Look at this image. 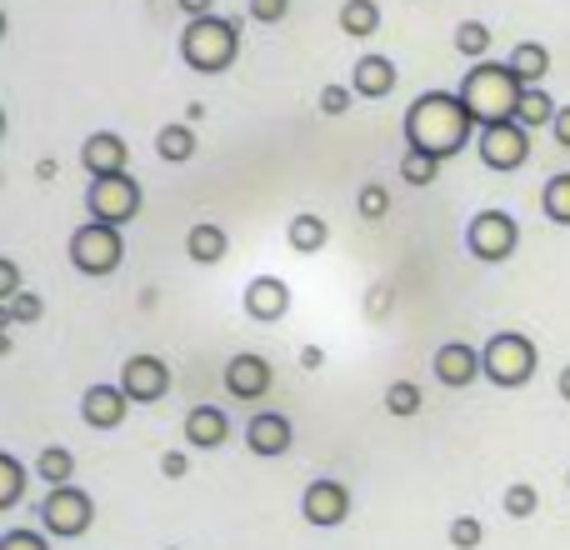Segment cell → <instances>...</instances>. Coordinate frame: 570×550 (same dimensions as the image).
<instances>
[{"label":"cell","instance_id":"5bb4252c","mask_svg":"<svg viewBox=\"0 0 570 550\" xmlns=\"http://www.w3.org/2000/svg\"><path fill=\"white\" fill-rule=\"evenodd\" d=\"M295 445V425L291 415L281 411H261L256 421H246V451L261 455V461H276V455H285Z\"/></svg>","mask_w":570,"mask_h":550},{"label":"cell","instance_id":"603a6c76","mask_svg":"<svg viewBox=\"0 0 570 550\" xmlns=\"http://www.w3.org/2000/svg\"><path fill=\"white\" fill-rule=\"evenodd\" d=\"M156 156L170 160V166H186V160L196 156V126H186V120H170V126H160Z\"/></svg>","mask_w":570,"mask_h":550},{"label":"cell","instance_id":"8d00e7d4","mask_svg":"<svg viewBox=\"0 0 570 550\" xmlns=\"http://www.w3.org/2000/svg\"><path fill=\"white\" fill-rule=\"evenodd\" d=\"M0 550H50V536H46V531H26V526H16V531L0 536Z\"/></svg>","mask_w":570,"mask_h":550},{"label":"cell","instance_id":"d590c367","mask_svg":"<svg viewBox=\"0 0 570 550\" xmlns=\"http://www.w3.org/2000/svg\"><path fill=\"white\" fill-rule=\"evenodd\" d=\"M246 10L256 26H281V20L291 16V0H246Z\"/></svg>","mask_w":570,"mask_h":550},{"label":"cell","instance_id":"ba28073f","mask_svg":"<svg viewBox=\"0 0 570 550\" xmlns=\"http://www.w3.org/2000/svg\"><path fill=\"white\" fill-rule=\"evenodd\" d=\"M96 521V501H90L80 485H56V491L40 501V531L50 541H80Z\"/></svg>","mask_w":570,"mask_h":550},{"label":"cell","instance_id":"ab89813d","mask_svg":"<svg viewBox=\"0 0 570 550\" xmlns=\"http://www.w3.org/2000/svg\"><path fill=\"white\" fill-rule=\"evenodd\" d=\"M186 471H190L186 451H166V455H160V475H166V481H180Z\"/></svg>","mask_w":570,"mask_h":550},{"label":"cell","instance_id":"3957f363","mask_svg":"<svg viewBox=\"0 0 570 550\" xmlns=\"http://www.w3.org/2000/svg\"><path fill=\"white\" fill-rule=\"evenodd\" d=\"M236 50H240V26L226 16H200L180 30V60H186L190 70H200V76L230 70Z\"/></svg>","mask_w":570,"mask_h":550},{"label":"cell","instance_id":"7bdbcfd3","mask_svg":"<svg viewBox=\"0 0 570 550\" xmlns=\"http://www.w3.org/2000/svg\"><path fill=\"white\" fill-rule=\"evenodd\" d=\"M556 391H561V401L570 405V365H566V371H561V375H556Z\"/></svg>","mask_w":570,"mask_h":550},{"label":"cell","instance_id":"ac0fdd59","mask_svg":"<svg viewBox=\"0 0 570 550\" xmlns=\"http://www.w3.org/2000/svg\"><path fill=\"white\" fill-rule=\"evenodd\" d=\"M395 80H401V70L391 66V56H361L351 70V90L361 100H385L395 90Z\"/></svg>","mask_w":570,"mask_h":550},{"label":"cell","instance_id":"e575fe53","mask_svg":"<svg viewBox=\"0 0 570 550\" xmlns=\"http://www.w3.org/2000/svg\"><path fill=\"white\" fill-rule=\"evenodd\" d=\"M481 541H485V526L475 521V515H455L451 521V546L455 550H475Z\"/></svg>","mask_w":570,"mask_h":550},{"label":"cell","instance_id":"5b68a950","mask_svg":"<svg viewBox=\"0 0 570 550\" xmlns=\"http://www.w3.org/2000/svg\"><path fill=\"white\" fill-rule=\"evenodd\" d=\"M70 266L80 275H90V281H100V275H110L126 261V236H120V226H100V220H86V226H76V236H70Z\"/></svg>","mask_w":570,"mask_h":550},{"label":"cell","instance_id":"d6986e66","mask_svg":"<svg viewBox=\"0 0 570 550\" xmlns=\"http://www.w3.org/2000/svg\"><path fill=\"white\" fill-rule=\"evenodd\" d=\"M230 441V421L220 405H196L186 415V445L190 451H220Z\"/></svg>","mask_w":570,"mask_h":550},{"label":"cell","instance_id":"f35d334b","mask_svg":"<svg viewBox=\"0 0 570 550\" xmlns=\"http://www.w3.org/2000/svg\"><path fill=\"white\" fill-rule=\"evenodd\" d=\"M20 295V266L16 261H0V305H10Z\"/></svg>","mask_w":570,"mask_h":550},{"label":"cell","instance_id":"e0dca14e","mask_svg":"<svg viewBox=\"0 0 570 550\" xmlns=\"http://www.w3.org/2000/svg\"><path fill=\"white\" fill-rule=\"evenodd\" d=\"M126 411H130V395L120 385H86V395H80V415H86L90 431L126 425Z\"/></svg>","mask_w":570,"mask_h":550},{"label":"cell","instance_id":"7402d4cb","mask_svg":"<svg viewBox=\"0 0 570 550\" xmlns=\"http://www.w3.org/2000/svg\"><path fill=\"white\" fill-rule=\"evenodd\" d=\"M285 240H291L295 256H315V251H325V240H331V226H325L321 216H311V210H301V216L285 226Z\"/></svg>","mask_w":570,"mask_h":550},{"label":"cell","instance_id":"9c48e42d","mask_svg":"<svg viewBox=\"0 0 570 550\" xmlns=\"http://www.w3.org/2000/svg\"><path fill=\"white\" fill-rule=\"evenodd\" d=\"M481 160L485 170H521L531 160V130L521 120H501V126H481Z\"/></svg>","mask_w":570,"mask_h":550},{"label":"cell","instance_id":"44dd1931","mask_svg":"<svg viewBox=\"0 0 570 550\" xmlns=\"http://www.w3.org/2000/svg\"><path fill=\"white\" fill-rule=\"evenodd\" d=\"M226 251H230V236L220 226H190V236H186V256L196 261V266H220L226 261Z\"/></svg>","mask_w":570,"mask_h":550},{"label":"cell","instance_id":"f546056e","mask_svg":"<svg viewBox=\"0 0 570 550\" xmlns=\"http://www.w3.org/2000/svg\"><path fill=\"white\" fill-rule=\"evenodd\" d=\"M20 495H26V465L16 455H0V511H16Z\"/></svg>","mask_w":570,"mask_h":550},{"label":"cell","instance_id":"cb8c5ba5","mask_svg":"<svg viewBox=\"0 0 570 550\" xmlns=\"http://www.w3.org/2000/svg\"><path fill=\"white\" fill-rule=\"evenodd\" d=\"M341 30L351 40H371L381 30V6L375 0H345L341 6Z\"/></svg>","mask_w":570,"mask_h":550},{"label":"cell","instance_id":"2e32d148","mask_svg":"<svg viewBox=\"0 0 570 550\" xmlns=\"http://www.w3.org/2000/svg\"><path fill=\"white\" fill-rule=\"evenodd\" d=\"M271 391V361L266 355H230L226 361V395L230 401H261Z\"/></svg>","mask_w":570,"mask_h":550},{"label":"cell","instance_id":"74e56055","mask_svg":"<svg viewBox=\"0 0 570 550\" xmlns=\"http://www.w3.org/2000/svg\"><path fill=\"white\" fill-rule=\"evenodd\" d=\"M351 100H355L351 86H321V110H325V116H345V110H351Z\"/></svg>","mask_w":570,"mask_h":550},{"label":"cell","instance_id":"d6a6232c","mask_svg":"<svg viewBox=\"0 0 570 550\" xmlns=\"http://www.w3.org/2000/svg\"><path fill=\"white\" fill-rule=\"evenodd\" d=\"M541 511V491H535V485H511V491H505V515H515V521H531V515Z\"/></svg>","mask_w":570,"mask_h":550},{"label":"cell","instance_id":"6da1fadb","mask_svg":"<svg viewBox=\"0 0 570 550\" xmlns=\"http://www.w3.org/2000/svg\"><path fill=\"white\" fill-rule=\"evenodd\" d=\"M401 130H405V150L451 160L475 140V116L465 110L461 90H421L411 100V110H405Z\"/></svg>","mask_w":570,"mask_h":550},{"label":"cell","instance_id":"4316f807","mask_svg":"<svg viewBox=\"0 0 570 550\" xmlns=\"http://www.w3.org/2000/svg\"><path fill=\"white\" fill-rule=\"evenodd\" d=\"M455 56L491 60V26H481V20H461V26H455Z\"/></svg>","mask_w":570,"mask_h":550},{"label":"cell","instance_id":"8992f818","mask_svg":"<svg viewBox=\"0 0 570 550\" xmlns=\"http://www.w3.org/2000/svg\"><path fill=\"white\" fill-rule=\"evenodd\" d=\"M146 196H140V180L130 176H100L86 186V216L100 220V226H130L140 216Z\"/></svg>","mask_w":570,"mask_h":550},{"label":"cell","instance_id":"1f68e13d","mask_svg":"<svg viewBox=\"0 0 570 550\" xmlns=\"http://www.w3.org/2000/svg\"><path fill=\"white\" fill-rule=\"evenodd\" d=\"M355 210H361V220H385L391 216V186H361V196H355Z\"/></svg>","mask_w":570,"mask_h":550},{"label":"cell","instance_id":"83f0119b","mask_svg":"<svg viewBox=\"0 0 570 550\" xmlns=\"http://www.w3.org/2000/svg\"><path fill=\"white\" fill-rule=\"evenodd\" d=\"M541 210L551 226H570V170L566 176H551L541 190Z\"/></svg>","mask_w":570,"mask_h":550},{"label":"cell","instance_id":"f1b7e54d","mask_svg":"<svg viewBox=\"0 0 570 550\" xmlns=\"http://www.w3.org/2000/svg\"><path fill=\"white\" fill-rule=\"evenodd\" d=\"M435 176H441V160L425 156V150H401V180L415 190L435 186Z\"/></svg>","mask_w":570,"mask_h":550},{"label":"cell","instance_id":"7a4b0ae2","mask_svg":"<svg viewBox=\"0 0 570 550\" xmlns=\"http://www.w3.org/2000/svg\"><path fill=\"white\" fill-rule=\"evenodd\" d=\"M521 96L525 86L511 76L505 60H475L461 80V100L465 110L475 116V126H501V120L521 116Z\"/></svg>","mask_w":570,"mask_h":550},{"label":"cell","instance_id":"30bf717a","mask_svg":"<svg viewBox=\"0 0 570 550\" xmlns=\"http://www.w3.org/2000/svg\"><path fill=\"white\" fill-rule=\"evenodd\" d=\"M120 391L130 395V405H156L170 395V365L160 361V355H130L126 365H120Z\"/></svg>","mask_w":570,"mask_h":550},{"label":"cell","instance_id":"ee69618b","mask_svg":"<svg viewBox=\"0 0 570 550\" xmlns=\"http://www.w3.org/2000/svg\"><path fill=\"white\" fill-rule=\"evenodd\" d=\"M196 120H206V106H200V100L196 106H186V126H196Z\"/></svg>","mask_w":570,"mask_h":550},{"label":"cell","instance_id":"b9f144b4","mask_svg":"<svg viewBox=\"0 0 570 550\" xmlns=\"http://www.w3.org/2000/svg\"><path fill=\"white\" fill-rule=\"evenodd\" d=\"M180 10H186L190 20H200V16H216V0H176Z\"/></svg>","mask_w":570,"mask_h":550},{"label":"cell","instance_id":"52a82bcc","mask_svg":"<svg viewBox=\"0 0 570 550\" xmlns=\"http://www.w3.org/2000/svg\"><path fill=\"white\" fill-rule=\"evenodd\" d=\"M521 246V220L511 210H475L471 226H465V251L485 266H501V261L515 256Z\"/></svg>","mask_w":570,"mask_h":550},{"label":"cell","instance_id":"8fae6325","mask_svg":"<svg viewBox=\"0 0 570 550\" xmlns=\"http://www.w3.org/2000/svg\"><path fill=\"white\" fill-rule=\"evenodd\" d=\"M301 515L315 531H335V526L351 521V491L341 481H311L301 495Z\"/></svg>","mask_w":570,"mask_h":550},{"label":"cell","instance_id":"60d3db41","mask_svg":"<svg viewBox=\"0 0 570 550\" xmlns=\"http://www.w3.org/2000/svg\"><path fill=\"white\" fill-rule=\"evenodd\" d=\"M551 136H556V146H561V150H570V106H561V116H556Z\"/></svg>","mask_w":570,"mask_h":550},{"label":"cell","instance_id":"9a60e30c","mask_svg":"<svg viewBox=\"0 0 570 550\" xmlns=\"http://www.w3.org/2000/svg\"><path fill=\"white\" fill-rule=\"evenodd\" d=\"M246 315L256 325H276L285 321V311H291V285L281 281V275H256V281L246 285Z\"/></svg>","mask_w":570,"mask_h":550},{"label":"cell","instance_id":"ffe728a7","mask_svg":"<svg viewBox=\"0 0 570 550\" xmlns=\"http://www.w3.org/2000/svg\"><path fill=\"white\" fill-rule=\"evenodd\" d=\"M505 66H511V76L521 80L525 90H531L551 76V46H541V40H521V46L505 56Z\"/></svg>","mask_w":570,"mask_h":550},{"label":"cell","instance_id":"484cf974","mask_svg":"<svg viewBox=\"0 0 570 550\" xmlns=\"http://www.w3.org/2000/svg\"><path fill=\"white\" fill-rule=\"evenodd\" d=\"M36 475L56 491V485H70V475H76V455L66 451V445H46L40 451V461H36Z\"/></svg>","mask_w":570,"mask_h":550},{"label":"cell","instance_id":"4dcf8cb0","mask_svg":"<svg viewBox=\"0 0 570 550\" xmlns=\"http://www.w3.org/2000/svg\"><path fill=\"white\" fill-rule=\"evenodd\" d=\"M46 315V301L36 291H20L10 305H0V325H36Z\"/></svg>","mask_w":570,"mask_h":550},{"label":"cell","instance_id":"836d02e7","mask_svg":"<svg viewBox=\"0 0 570 550\" xmlns=\"http://www.w3.org/2000/svg\"><path fill=\"white\" fill-rule=\"evenodd\" d=\"M385 411H391V415H415V411H421V385H415V381H395L391 391H385Z\"/></svg>","mask_w":570,"mask_h":550},{"label":"cell","instance_id":"d4e9b609","mask_svg":"<svg viewBox=\"0 0 570 550\" xmlns=\"http://www.w3.org/2000/svg\"><path fill=\"white\" fill-rule=\"evenodd\" d=\"M556 116H561V106H556V100L546 96L541 86H531V90L521 96V116H515V120H521L525 130H541V126L551 130V126H556Z\"/></svg>","mask_w":570,"mask_h":550},{"label":"cell","instance_id":"277c9868","mask_svg":"<svg viewBox=\"0 0 570 550\" xmlns=\"http://www.w3.org/2000/svg\"><path fill=\"white\" fill-rule=\"evenodd\" d=\"M535 365H541V351H535V341L521 331H495L491 341L481 345V375L491 385H501V391L531 385Z\"/></svg>","mask_w":570,"mask_h":550},{"label":"cell","instance_id":"4fadbf2b","mask_svg":"<svg viewBox=\"0 0 570 550\" xmlns=\"http://www.w3.org/2000/svg\"><path fill=\"white\" fill-rule=\"evenodd\" d=\"M431 371H435V381H441L445 391H465V385L481 381V351L465 345V341H445L441 351H435Z\"/></svg>","mask_w":570,"mask_h":550},{"label":"cell","instance_id":"7c38bea8","mask_svg":"<svg viewBox=\"0 0 570 550\" xmlns=\"http://www.w3.org/2000/svg\"><path fill=\"white\" fill-rule=\"evenodd\" d=\"M80 166H86L90 180H100V176H126V170H130V146H126V136H116V130H90V136L80 140Z\"/></svg>","mask_w":570,"mask_h":550},{"label":"cell","instance_id":"f6af8a7d","mask_svg":"<svg viewBox=\"0 0 570 550\" xmlns=\"http://www.w3.org/2000/svg\"><path fill=\"white\" fill-rule=\"evenodd\" d=\"M166 550H180V546H166Z\"/></svg>","mask_w":570,"mask_h":550}]
</instances>
